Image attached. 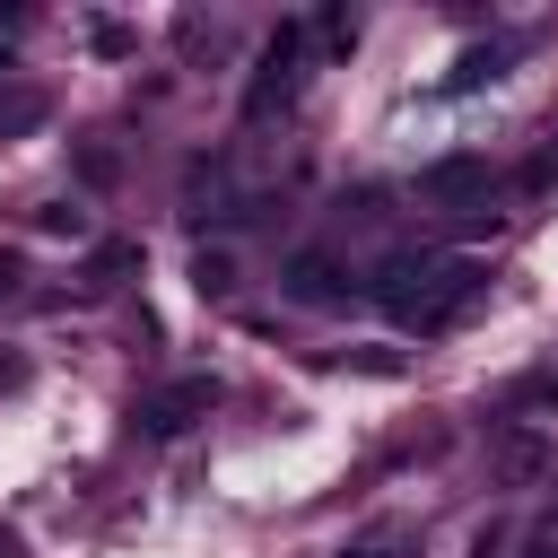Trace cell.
Returning <instances> with one entry per match:
<instances>
[{
  "label": "cell",
  "mask_w": 558,
  "mask_h": 558,
  "mask_svg": "<svg viewBox=\"0 0 558 558\" xmlns=\"http://www.w3.org/2000/svg\"><path fill=\"white\" fill-rule=\"evenodd\" d=\"M340 279H349V270H340L323 244H305V253L288 262V296H296V305H331V296H340Z\"/></svg>",
  "instance_id": "obj_4"
},
{
  "label": "cell",
  "mask_w": 558,
  "mask_h": 558,
  "mask_svg": "<svg viewBox=\"0 0 558 558\" xmlns=\"http://www.w3.org/2000/svg\"><path fill=\"white\" fill-rule=\"evenodd\" d=\"M44 235H70V244H78V235H87V209H70V201L44 209Z\"/></svg>",
  "instance_id": "obj_8"
},
{
  "label": "cell",
  "mask_w": 558,
  "mask_h": 558,
  "mask_svg": "<svg viewBox=\"0 0 558 558\" xmlns=\"http://www.w3.org/2000/svg\"><path fill=\"white\" fill-rule=\"evenodd\" d=\"M0 558H9V541H0Z\"/></svg>",
  "instance_id": "obj_12"
},
{
  "label": "cell",
  "mask_w": 558,
  "mask_h": 558,
  "mask_svg": "<svg viewBox=\"0 0 558 558\" xmlns=\"http://www.w3.org/2000/svg\"><path fill=\"white\" fill-rule=\"evenodd\" d=\"M9 288H17V253H0V296H9Z\"/></svg>",
  "instance_id": "obj_10"
},
{
  "label": "cell",
  "mask_w": 558,
  "mask_h": 558,
  "mask_svg": "<svg viewBox=\"0 0 558 558\" xmlns=\"http://www.w3.org/2000/svg\"><path fill=\"white\" fill-rule=\"evenodd\" d=\"M78 174L87 183H113V148H78Z\"/></svg>",
  "instance_id": "obj_9"
},
{
  "label": "cell",
  "mask_w": 558,
  "mask_h": 558,
  "mask_svg": "<svg viewBox=\"0 0 558 558\" xmlns=\"http://www.w3.org/2000/svg\"><path fill=\"white\" fill-rule=\"evenodd\" d=\"M418 192H427V201H462V192H488V157H445V166H427V174H418Z\"/></svg>",
  "instance_id": "obj_5"
},
{
  "label": "cell",
  "mask_w": 558,
  "mask_h": 558,
  "mask_svg": "<svg viewBox=\"0 0 558 558\" xmlns=\"http://www.w3.org/2000/svg\"><path fill=\"white\" fill-rule=\"evenodd\" d=\"M349 558H392V549H349Z\"/></svg>",
  "instance_id": "obj_11"
},
{
  "label": "cell",
  "mask_w": 558,
  "mask_h": 558,
  "mask_svg": "<svg viewBox=\"0 0 558 558\" xmlns=\"http://www.w3.org/2000/svg\"><path fill=\"white\" fill-rule=\"evenodd\" d=\"M131 270H140V244H105V253H96V288L131 279Z\"/></svg>",
  "instance_id": "obj_7"
},
{
  "label": "cell",
  "mask_w": 558,
  "mask_h": 558,
  "mask_svg": "<svg viewBox=\"0 0 558 558\" xmlns=\"http://www.w3.org/2000/svg\"><path fill=\"white\" fill-rule=\"evenodd\" d=\"M201 410H218V375H183V384L148 392V401H140V436H183Z\"/></svg>",
  "instance_id": "obj_3"
},
{
  "label": "cell",
  "mask_w": 558,
  "mask_h": 558,
  "mask_svg": "<svg viewBox=\"0 0 558 558\" xmlns=\"http://www.w3.org/2000/svg\"><path fill=\"white\" fill-rule=\"evenodd\" d=\"M488 288V270L471 262V253H427V244H401V253H384V270H375V305L401 323V331H445L471 296Z\"/></svg>",
  "instance_id": "obj_1"
},
{
  "label": "cell",
  "mask_w": 558,
  "mask_h": 558,
  "mask_svg": "<svg viewBox=\"0 0 558 558\" xmlns=\"http://www.w3.org/2000/svg\"><path fill=\"white\" fill-rule=\"evenodd\" d=\"M192 288H201V296H227V288H235V262H227V253H192Z\"/></svg>",
  "instance_id": "obj_6"
},
{
  "label": "cell",
  "mask_w": 558,
  "mask_h": 558,
  "mask_svg": "<svg viewBox=\"0 0 558 558\" xmlns=\"http://www.w3.org/2000/svg\"><path fill=\"white\" fill-rule=\"evenodd\" d=\"M296 87H305V17H288V26H279V35L262 44V78L244 87V113L262 122V113H279V105H288Z\"/></svg>",
  "instance_id": "obj_2"
}]
</instances>
